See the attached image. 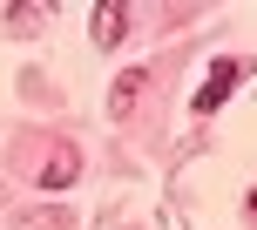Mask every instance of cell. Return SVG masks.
Segmentation results:
<instances>
[{
    "label": "cell",
    "instance_id": "cell-6",
    "mask_svg": "<svg viewBox=\"0 0 257 230\" xmlns=\"http://www.w3.org/2000/svg\"><path fill=\"white\" fill-rule=\"evenodd\" d=\"M250 217H257V190H250Z\"/></svg>",
    "mask_w": 257,
    "mask_h": 230
},
{
    "label": "cell",
    "instance_id": "cell-5",
    "mask_svg": "<svg viewBox=\"0 0 257 230\" xmlns=\"http://www.w3.org/2000/svg\"><path fill=\"white\" fill-rule=\"evenodd\" d=\"M142 81H149V75H122V88H115V102H108V115H128V108H136Z\"/></svg>",
    "mask_w": 257,
    "mask_h": 230
},
{
    "label": "cell",
    "instance_id": "cell-3",
    "mask_svg": "<svg viewBox=\"0 0 257 230\" xmlns=\"http://www.w3.org/2000/svg\"><path fill=\"white\" fill-rule=\"evenodd\" d=\"M75 169H81V156L61 142V149L48 156V169H41V190H68V183H75Z\"/></svg>",
    "mask_w": 257,
    "mask_h": 230
},
{
    "label": "cell",
    "instance_id": "cell-4",
    "mask_svg": "<svg viewBox=\"0 0 257 230\" xmlns=\"http://www.w3.org/2000/svg\"><path fill=\"white\" fill-rule=\"evenodd\" d=\"M48 14H54V7H41V0H21V7H7V27H14V34H34Z\"/></svg>",
    "mask_w": 257,
    "mask_h": 230
},
{
    "label": "cell",
    "instance_id": "cell-1",
    "mask_svg": "<svg viewBox=\"0 0 257 230\" xmlns=\"http://www.w3.org/2000/svg\"><path fill=\"white\" fill-rule=\"evenodd\" d=\"M237 75H244V61H217V68H210V75H203V88L190 95V108H196V115L223 108V102H230V88H237Z\"/></svg>",
    "mask_w": 257,
    "mask_h": 230
},
{
    "label": "cell",
    "instance_id": "cell-2",
    "mask_svg": "<svg viewBox=\"0 0 257 230\" xmlns=\"http://www.w3.org/2000/svg\"><path fill=\"white\" fill-rule=\"evenodd\" d=\"M88 21H95V41H102V48H115V41L128 34V7H122V0H102Z\"/></svg>",
    "mask_w": 257,
    "mask_h": 230
}]
</instances>
